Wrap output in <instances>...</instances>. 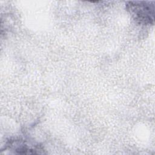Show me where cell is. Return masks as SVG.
Masks as SVG:
<instances>
[{"instance_id":"obj_1","label":"cell","mask_w":155,"mask_h":155,"mask_svg":"<svg viewBox=\"0 0 155 155\" xmlns=\"http://www.w3.org/2000/svg\"><path fill=\"white\" fill-rule=\"evenodd\" d=\"M153 2L130 1L127 8L133 18L137 22L143 24H153L154 19V5Z\"/></svg>"}]
</instances>
